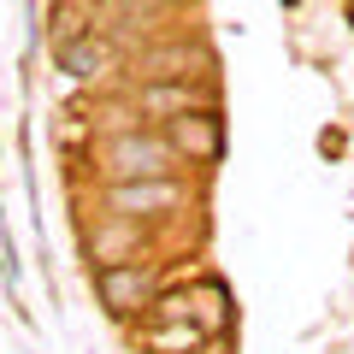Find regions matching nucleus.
<instances>
[{"label":"nucleus","mask_w":354,"mask_h":354,"mask_svg":"<svg viewBox=\"0 0 354 354\" xmlns=\"http://www.w3.org/2000/svg\"><path fill=\"white\" fill-rule=\"evenodd\" d=\"M165 142L177 148L183 165H213L218 153H225V118H218V106L177 113V118H165Z\"/></svg>","instance_id":"39448f33"},{"label":"nucleus","mask_w":354,"mask_h":354,"mask_svg":"<svg viewBox=\"0 0 354 354\" xmlns=\"http://www.w3.org/2000/svg\"><path fill=\"white\" fill-rule=\"evenodd\" d=\"M95 207L113 218H136V225H160L177 218L183 207H195V189L183 177H130V183H101Z\"/></svg>","instance_id":"f03ea898"},{"label":"nucleus","mask_w":354,"mask_h":354,"mask_svg":"<svg viewBox=\"0 0 354 354\" xmlns=\"http://www.w3.org/2000/svg\"><path fill=\"white\" fill-rule=\"evenodd\" d=\"M95 177L101 183H130V177H183V160L165 142V130L142 124V130H118V136H101L95 153H88Z\"/></svg>","instance_id":"f257e3e1"},{"label":"nucleus","mask_w":354,"mask_h":354,"mask_svg":"<svg viewBox=\"0 0 354 354\" xmlns=\"http://www.w3.org/2000/svg\"><path fill=\"white\" fill-rule=\"evenodd\" d=\"M95 295L113 319H136L142 307L160 295V278H153V260H118L95 272Z\"/></svg>","instance_id":"20e7f679"},{"label":"nucleus","mask_w":354,"mask_h":354,"mask_svg":"<svg viewBox=\"0 0 354 354\" xmlns=\"http://www.w3.org/2000/svg\"><path fill=\"white\" fill-rule=\"evenodd\" d=\"M130 106L142 113V124H165V118H177V113L213 106V88H207V83H183V77H165V83H136V88H130Z\"/></svg>","instance_id":"423d86ee"},{"label":"nucleus","mask_w":354,"mask_h":354,"mask_svg":"<svg viewBox=\"0 0 354 354\" xmlns=\"http://www.w3.org/2000/svg\"><path fill=\"white\" fill-rule=\"evenodd\" d=\"M83 248H88V260H95V266L142 260V254H148V225H136V218H113V213H101V218H95V230L83 236Z\"/></svg>","instance_id":"6e6552de"},{"label":"nucleus","mask_w":354,"mask_h":354,"mask_svg":"<svg viewBox=\"0 0 354 354\" xmlns=\"http://www.w3.org/2000/svg\"><path fill=\"white\" fill-rule=\"evenodd\" d=\"M124 65L142 77V83H165V77H183V83H213V71H218V59L207 53V41H195V36L148 41V48H136Z\"/></svg>","instance_id":"7ed1b4c3"},{"label":"nucleus","mask_w":354,"mask_h":354,"mask_svg":"<svg viewBox=\"0 0 354 354\" xmlns=\"http://www.w3.org/2000/svg\"><path fill=\"white\" fill-rule=\"evenodd\" d=\"M130 53L118 48L106 30H95L88 24L83 36H71V41H59V71L71 77V83H95V77H106V71H118Z\"/></svg>","instance_id":"0eeeda50"},{"label":"nucleus","mask_w":354,"mask_h":354,"mask_svg":"<svg viewBox=\"0 0 354 354\" xmlns=\"http://www.w3.org/2000/svg\"><path fill=\"white\" fill-rule=\"evenodd\" d=\"M106 6H118V12H165L171 0H106Z\"/></svg>","instance_id":"1a4fd4ad"}]
</instances>
